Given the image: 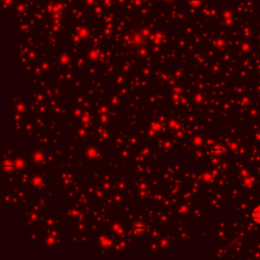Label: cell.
<instances>
[{"instance_id":"obj_1","label":"cell","mask_w":260,"mask_h":260,"mask_svg":"<svg viewBox=\"0 0 260 260\" xmlns=\"http://www.w3.org/2000/svg\"><path fill=\"white\" fill-rule=\"evenodd\" d=\"M252 220L256 223L260 224V206L256 207L252 210Z\"/></svg>"}]
</instances>
